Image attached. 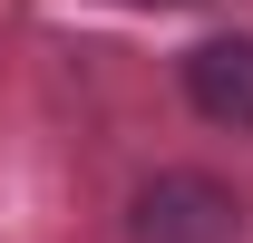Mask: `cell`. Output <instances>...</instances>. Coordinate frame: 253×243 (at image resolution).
<instances>
[{
  "label": "cell",
  "mask_w": 253,
  "mask_h": 243,
  "mask_svg": "<svg viewBox=\"0 0 253 243\" xmlns=\"http://www.w3.org/2000/svg\"><path fill=\"white\" fill-rule=\"evenodd\" d=\"M185 97H195V117L253 136V39H205V49H185Z\"/></svg>",
  "instance_id": "cell-2"
},
{
  "label": "cell",
  "mask_w": 253,
  "mask_h": 243,
  "mask_svg": "<svg viewBox=\"0 0 253 243\" xmlns=\"http://www.w3.org/2000/svg\"><path fill=\"white\" fill-rule=\"evenodd\" d=\"M126 234L136 243H244V204L214 175H156V185H136Z\"/></svg>",
  "instance_id": "cell-1"
},
{
  "label": "cell",
  "mask_w": 253,
  "mask_h": 243,
  "mask_svg": "<svg viewBox=\"0 0 253 243\" xmlns=\"http://www.w3.org/2000/svg\"><path fill=\"white\" fill-rule=\"evenodd\" d=\"M146 10H175V0H146Z\"/></svg>",
  "instance_id": "cell-3"
}]
</instances>
